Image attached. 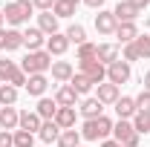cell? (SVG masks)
I'll return each instance as SVG.
<instances>
[{"instance_id":"cell-1","label":"cell","mask_w":150,"mask_h":147,"mask_svg":"<svg viewBox=\"0 0 150 147\" xmlns=\"http://www.w3.org/2000/svg\"><path fill=\"white\" fill-rule=\"evenodd\" d=\"M20 69L26 75H46L52 69V55L46 52V49H40V52H29V55L20 61Z\"/></svg>"},{"instance_id":"cell-2","label":"cell","mask_w":150,"mask_h":147,"mask_svg":"<svg viewBox=\"0 0 150 147\" xmlns=\"http://www.w3.org/2000/svg\"><path fill=\"white\" fill-rule=\"evenodd\" d=\"M32 12H35L32 0H12V3H6V9H3L6 23H12V26H23V23H29Z\"/></svg>"},{"instance_id":"cell-3","label":"cell","mask_w":150,"mask_h":147,"mask_svg":"<svg viewBox=\"0 0 150 147\" xmlns=\"http://www.w3.org/2000/svg\"><path fill=\"white\" fill-rule=\"evenodd\" d=\"M112 133V121L107 115H98V118H87L84 127H81V139L87 141H98V139H107Z\"/></svg>"},{"instance_id":"cell-4","label":"cell","mask_w":150,"mask_h":147,"mask_svg":"<svg viewBox=\"0 0 150 147\" xmlns=\"http://www.w3.org/2000/svg\"><path fill=\"white\" fill-rule=\"evenodd\" d=\"M112 136H115V141L121 147H139V133L133 130V124L127 118H118L112 124Z\"/></svg>"},{"instance_id":"cell-5","label":"cell","mask_w":150,"mask_h":147,"mask_svg":"<svg viewBox=\"0 0 150 147\" xmlns=\"http://www.w3.org/2000/svg\"><path fill=\"white\" fill-rule=\"evenodd\" d=\"M78 66H81V75H87L95 87L107 81V66H104V64H98L95 58H93V61H78Z\"/></svg>"},{"instance_id":"cell-6","label":"cell","mask_w":150,"mask_h":147,"mask_svg":"<svg viewBox=\"0 0 150 147\" xmlns=\"http://www.w3.org/2000/svg\"><path fill=\"white\" fill-rule=\"evenodd\" d=\"M130 64L127 61H115V64H110L107 66V81L110 84H115V87H121V84H127L130 81Z\"/></svg>"},{"instance_id":"cell-7","label":"cell","mask_w":150,"mask_h":147,"mask_svg":"<svg viewBox=\"0 0 150 147\" xmlns=\"http://www.w3.org/2000/svg\"><path fill=\"white\" fill-rule=\"evenodd\" d=\"M23 46V32L18 29H0V49L3 52H15Z\"/></svg>"},{"instance_id":"cell-8","label":"cell","mask_w":150,"mask_h":147,"mask_svg":"<svg viewBox=\"0 0 150 147\" xmlns=\"http://www.w3.org/2000/svg\"><path fill=\"white\" fill-rule=\"evenodd\" d=\"M95 29H98V35H115V29H118V20L112 12H98L95 15Z\"/></svg>"},{"instance_id":"cell-9","label":"cell","mask_w":150,"mask_h":147,"mask_svg":"<svg viewBox=\"0 0 150 147\" xmlns=\"http://www.w3.org/2000/svg\"><path fill=\"white\" fill-rule=\"evenodd\" d=\"M23 46H26L29 52H40V49L46 46V37H43V32H40L38 26H29V29L23 32Z\"/></svg>"},{"instance_id":"cell-10","label":"cell","mask_w":150,"mask_h":147,"mask_svg":"<svg viewBox=\"0 0 150 147\" xmlns=\"http://www.w3.org/2000/svg\"><path fill=\"white\" fill-rule=\"evenodd\" d=\"M35 112L40 115V121H55V112H58V101L55 98H38V107H35Z\"/></svg>"},{"instance_id":"cell-11","label":"cell","mask_w":150,"mask_h":147,"mask_svg":"<svg viewBox=\"0 0 150 147\" xmlns=\"http://www.w3.org/2000/svg\"><path fill=\"white\" fill-rule=\"evenodd\" d=\"M112 15H115L118 23H136V18H139V12L133 9L127 0H118V3H115V9H112Z\"/></svg>"},{"instance_id":"cell-12","label":"cell","mask_w":150,"mask_h":147,"mask_svg":"<svg viewBox=\"0 0 150 147\" xmlns=\"http://www.w3.org/2000/svg\"><path fill=\"white\" fill-rule=\"evenodd\" d=\"M67 49H69V40H67L64 32H55V35L46 37V52H49V55H64Z\"/></svg>"},{"instance_id":"cell-13","label":"cell","mask_w":150,"mask_h":147,"mask_svg":"<svg viewBox=\"0 0 150 147\" xmlns=\"http://www.w3.org/2000/svg\"><path fill=\"white\" fill-rule=\"evenodd\" d=\"M20 124V112L15 110V107H0V130H18Z\"/></svg>"},{"instance_id":"cell-14","label":"cell","mask_w":150,"mask_h":147,"mask_svg":"<svg viewBox=\"0 0 150 147\" xmlns=\"http://www.w3.org/2000/svg\"><path fill=\"white\" fill-rule=\"evenodd\" d=\"M40 115H38L35 110H23L20 112V124H18V130H26V133H38L40 130Z\"/></svg>"},{"instance_id":"cell-15","label":"cell","mask_w":150,"mask_h":147,"mask_svg":"<svg viewBox=\"0 0 150 147\" xmlns=\"http://www.w3.org/2000/svg\"><path fill=\"white\" fill-rule=\"evenodd\" d=\"M95 98H98L101 104H115L121 95H118V87H115V84L104 81V84H98V92H95Z\"/></svg>"},{"instance_id":"cell-16","label":"cell","mask_w":150,"mask_h":147,"mask_svg":"<svg viewBox=\"0 0 150 147\" xmlns=\"http://www.w3.org/2000/svg\"><path fill=\"white\" fill-rule=\"evenodd\" d=\"M98 64H104V66H110L118 61V43H101L98 46V55H95Z\"/></svg>"},{"instance_id":"cell-17","label":"cell","mask_w":150,"mask_h":147,"mask_svg":"<svg viewBox=\"0 0 150 147\" xmlns=\"http://www.w3.org/2000/svg\"><path fill=\"white\" fill-rule=\"evenodd\" d=\"M78 110H81L84 118H98V115H104V112H101V110H104V104H101L95 95H90V98H84V101H81V107H78Z\"/></svg>"},{"instance_id":"cell-18","label":"cell","mask_w":150,"mask_h":147,"mask_svg":"<svg viewBox=\"0 0 150 147\" xmlns=\"http://www.w3.org/2000/svg\"><path fill=\"white\" fill-rule=\"evenodd\" d=\"M112 107H115V112H118V118H127V121H130L133 115L139 112V107H136V98H127V95H121V98H118Z\"/></svg>"},{"instance_id":"cell-19","label":"cell","mask_w":150,"mask_h":147,"mask_svg":"<svg viewBox=\"0 0 150 147\" xmlns=\"http://www.w3.org/2000/svg\"><path fill=\"white\" fill-rule=\"evenodd\" d=\"M75 75L72 64L69 61H52V78L55 81H61V84H69V78Z\"/></svg>"},{"instance_id":"cell-20","label":"cell","mask_w":150,"mask_h":147,"mask_svg":"<svg viewBox=\"0 0 150 147\" xmlns=\"http://www.w3.org/2000/svg\"><path fill=\"white\" fill-rule=\"evenodd\" d=\"M55 124L61 130H75V107H58Z\"/></svg>"},{"instance_id":"cell-21","label":"cell","mask_w":150,"mask_h":147,"mask_svg":"<svg viewBox=\"0 0 150 147\" xmlns=\"http://www.w3.org/2000/svg\"><path fill=\"white\" fill-rule=\"evenodd\" d=\"M115 37H118V43H121V46H127V43H133V40L139 37V26H136V23H118Z\"/></svg>"},{"instance_id":"cell-22","label":"cell","mask_w":150,"mask_h":147,"mask_svg":"<svg viewBox=\"0 0 150 147\" xmlns=\"http://www.w3.org/2000/svg\"><path fill=\"white\" fill-rule=\"evenodd\" d=\"M46 87H49L46 75H29V81H26V92H29V95H35V98H43Z\"/></svg>"},{"instance_id":"cell-23","label":"cell","mask_w":150,"mask_h":147,"mask_svg":"<svg viewBox=\"0 0 150 147\" xmlns=\"http://www.w3.org/2000/svg\"><path fill=\"white\" fill-rule=\"evenodd\" d=\"M55 101H58V107H75V101H78V92L69 87V84H61L55 92Z\"/></svg>"},{"instance_id":"cell-24","label":"cell","mask_w":150,"mask_h":147,"mask_svg":"<svg viewBox=\"0 0 150 147\" xmlns=\"http://www.w3.org/2000/svg\"><path fill=\"white\" fill-rule=\"evenodd\" d=\"M58 136H61V127H58L55 121H43V124H40V130H38V139H40L43 144L58 141Z\"/></svg>"},{"instance_id":"cell-25","label":"cell","mask_w":150,"mask_h":147,"mask_svg":"<svg viewBox=\"0 0 150 147\" xmlns=\"http://www.w3.org/2000/svg\"><path fill=\"white\" fill-rule=\"evenodd\" d=\"M38 29H40L43 35H55L58 32V18L52 12H40V15H38Z\"/></svg>"},{"instance_id":"cell-26","label":"cell","mask_w":150,"mask_h":147,"mask_svg":"<svg viewBox=\"0 0 150 147\" xmlns=\"http://www.w3.org/2000/svg\"><path fill=\"white\" fill-rule=\"evenodd\" d=\"M69 87H72V90L78 92V95H87V92L93 90L95 84H93V81H90V78H87V75H81V72H75L72 78H69Z\"/></svg>"},{"instance_id":"cell-27","label":"cell","mask_w":150,"mask_h":147,"mask_svg":"<svg viewBox=\"0 0 150 147\" xmlns=\"http://www.w3.org/2000/svg\"><path fill=\"white\" fill-rule=\"evenodd\" d=\"M55 144L58 147H81V133L78 130H61Z\"/></svg>"},{"instance_id":"cell-28","label":"cell","mask_w":150,"mask_h":147,"mask_svg":"<svg viewBox=\"0 0 150 147\" xmlns=\"http://www.w3.org/2000/svg\"><path fill=\"white\" fill-rule=\"evenodd\" d=\"M64 35H67V40H69V43H75V46L87 43V29H84L81 23H72V26H69V29H67Z\"/></svg>"},{"instance_id":"cell-29","label":"cell","mask_w":150,"mask_h":147,"mask_svg":"<svg viewBox=\"0 0 150 147\" xmlns=\"http://www.w3.org/2000/svg\"><path fill=\"white\" fill-rule=\"evenodd\" d=\"M130 124H133V130H136L139 136H142V133H150V112L139 110V112L130 118Z\"/></svg>"},{"instance_id":"cell-30","label":"cell","mask_w":150,"mask_h":147,"mask_svg":"<svg viewBox=\"0 0 150 147\" xmlns=\"http://www.w3.org/2000/svg\"><path fill=\"white\" fill-rule=\"evenodd\" d=\"M18 101V90L12 84H0V107H15Z\"/></svg>"},{"instance_id":"cell-31","label":"cell","mask_w":150,"mask_h":147,"mask_svg":"<svg viewBox=\"0 0 150 147\" xmlns=\"http://www.w3.org/2000/svg\"><path fill=\"white\" fill-rule=\"evenodd\" d=\"M20 66L18 64H15V61H9V58H0V81H3V84H9V81H12V75L18 72Z\"/></svg>"},{"instance_id":"cell-32","label":"cell","mask_w":150,"mask_h":147,"mask_svg":"<svg viewBox=\"0 0 150 147\" xmlns=\"http://www.w3.org/2000/svg\"><path fill=\"white\" fill-rule=\"evenodd\" d=\"M52 15H55L58 20H61V18H72V15H75V6H72V3H67V0H58L55 6H52Z\"/></svg>"},{"instance_id":"cell-33","label":"cell","mask_w":150,"mask_h":147,"mask_svg":"<svg viewBox=\"0 0 150 147\" xmlns=\"http://www.w3.org/2000/svg\"><path fill=\"white\" fill-rule=\"evenodd\" d=\"M95 55H98V43H90L87 40V43L78 46V61H93Z\"/></svg>"},{"instance_id":"cell-34","label":"cell","mask_w":150,"mask_h":147,"mask_svg":"<svg viewBox=\"0 0 150 147\" xmlns=\"http://www.w3.org/2000/svg\"><path fill=\"white\" fill-rule=\"evenodd\" d=\"M15 147H32L35 144V133H26V130H15Z\"/></svg>"},{"instance_id":"cell-35","label":"cell","mask_w":150,"mask_h":147,"mask_svg":"<svg viewBox=\"0 0 150 147\" xmlns=\"http://www.w3.org/2000/svg\"><path fill=\"white\" fill-rule=\"evenodd\" d=\"M133 46H136L139 58H150V35H139L133 40Z\"/></svg>"},{"instance_id":"cell-36","label":"cell","mask_w":150,"mask_h":147,"mask_svg":"<svg viewBox=\"0 0 150 147\" xmlns=\"http://www.w3.org/2000/svg\"><path fill=\"white\" fill-rule=\"evenodd\" d=\"M136 107H139V110H144V112H150V92H147V90H142L139 95H136Z\"/></svg>"},{"instance_id":"cell-37","label":"cell","mask_w":150,"mask_h":147,"mask_svg":"<svg viewBox=\"0 0 150 147\" xmlns=\"http://www.w3.org/2000/svg\"><path fill=\"white\" fill-rule=\"evenodd\" d=\"M26 81H29V75L23 72V69H18V72L12 75V81H9V84H12V87L18 90V87H26Z\"/></svg>"},{"instance_id":"cell-38","label":"cell","mask_w":150,"mask_h":147,"mask_svg":"<svg viewBox=\"0 0 150 147\" xmlns=\"http://www.w3.org/2000/svg\"><path fill=\"white\" fill-rule=\"evenodd\" d=\"M58 0H32V6L40 9V12H52V6H55Z\"/></svg>"},{"instance_id":"cell-39","label":"cell","mask_w":150,"mask_h":147,"mask_svg":"<svg viewBox=\"0 0 150 147\" xmlns=\"http://www.w3.org/2000/svg\"><path fill=\"white\" fill-rule=\"evenodd\" d=\"M0 147H15V136L9 130H0Z\"/></svg>"},{"instance_id":"cell-40","label":"cell","mask_w":150,"mask_h":147,"mask_svg":"<svg viewBox=\"0 0 150 147\" xmlns=\"http://www.w3.org/2000/svg\"><path fill=\"white\" fill-rule=\"evenodd\" d=\"M124 61H127V64L139 61V52H136V46H133V43H127V46H124Z\"/></svg>"},{"instance_id":"cell-41","label":"cell","mask_w":150,"mask_h":147,"mask_svg":"<svg viewBox=\"0 0 150 147\" xmlns=\"http://www.w3.org/2000/svg\"><path fill=\"white\" fill-rule=\"evenodd\" d=\"M127 3H130V6L136 9V12H139V15H142V12H144V9L150 6V0H127Z\"/></svg>"},{"instance_id":"cell-42","label":"cell","mask_w":150,"mask_h":147,"mask_svg":"<svg viewBox=\"0 0 150 147\" xmlns=\"http://www.w3.org/2000/svg\"><path fill=\"white\" fill-rule=\"evenodd\" d=\"M81 3H87L90 9H98V12H101V6H104V0H81Z\"/></svg>"},{"instance_id":"cell-43","label":"cell","mask_w":150,"mask_h":147,"mask_svg":"<svg viewBox=\"0 0 150 147\" xmlns=\"http://www.w3.org/2000/svg\"><path fill=\"white\" fill-rule=\"evenodd\" d=\"M101 147H121V144H118L115 139H104V141H101Z\"/></svg>"},{"instance_id":"cell-44","label":"cell","mask_w":150,"mask_h":147,"mask_svg":"<svg viewBox=\"0 0 150 147\" xmlns=\"http://www.w3.org/2000/svg\"><path fill=\"white\" fill-rule=\"evenodd\" d=\"M142 84H144V90L150 92V72H144V78H142Z\"/></svg>"},{"instance_id":"cell-45","label":"cell","mask_w":150,"mask_h":147,"mask_svg":"<svg viewBox=\"0 0 150 147\" xmlns=\"http://www.w3.org/2000/svg\"><path fill=\"white\" fill-rule=\"evenodd\" d=\"M3 23H6V15H3V9H0V29H3Z\"/></svg>"},{"instance_id":"cell-46","label":"cell","mask_w":150,"mask_h":147,"mask_svg":"<svg viewBox=\"0 0 150 147\" xmlns=\"http://www.w3.org/2000/svg\"><path fill=\"white\" fill-rule=\"evenodd\" d=\"M67 3H72V6H78V3H81V0H67Z\"/></svg>"}]
</instances>
